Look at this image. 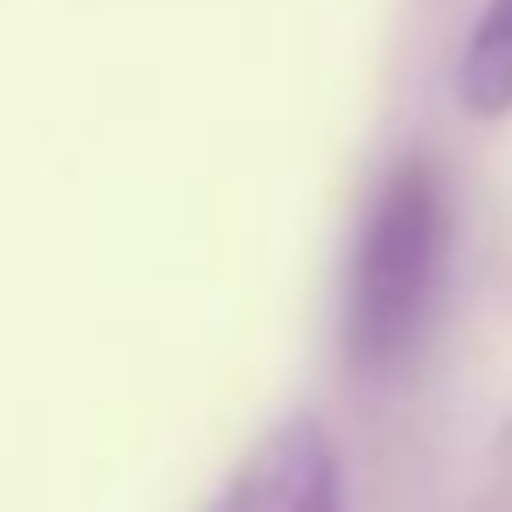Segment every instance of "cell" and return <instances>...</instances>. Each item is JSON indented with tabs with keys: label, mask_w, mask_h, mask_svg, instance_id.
<instances>
[{
	"label": "cell",
	"mask_w": 512,
	"mask_h": 512,
	"mask_svg": "<svg viewBox=\"0 0 512 512\" xmlns=\"http://www.w3.org/2000/svg\"><path fill=\"white\" fill-rule=\"evenodd\" d=\"M442 260H449L442 169L428 155H400L365 204L351 274H344V358L358 372H393L421 344L435 316Z\"/></svg>",
	"instance_id": "6da1fadb"
},
{
	"label": "cell",
	"mask_w": 512,
	"mask_h": 512,
	"mask_svg": "<svg viewBox=\"0 0 512 512\" xmlns=\"http://www.w3.org/2000/svg\"><path fill=\"white\" fill-rule=\"evenodd\" d=\"M204 512H344V456L316 414L274 421Z\"/></svg>",
	"instance_id": "7a4b0ae2"
},
{
	"label": "cell",
	"mask_w": 512,
	"mask_h": 512,
	"mask_svg": "<svg viewBox=\"0 0 512 512\" xmlns=\"http://www.w3.org/2000/svg\"><path fill=\"white\" fill-rule=\"evenodd\" d=\"M456 106L470 120H512V0H484L463 57H456Z\"/></svg>",
	"instance_id": "3957f363"
}]
</instances>
